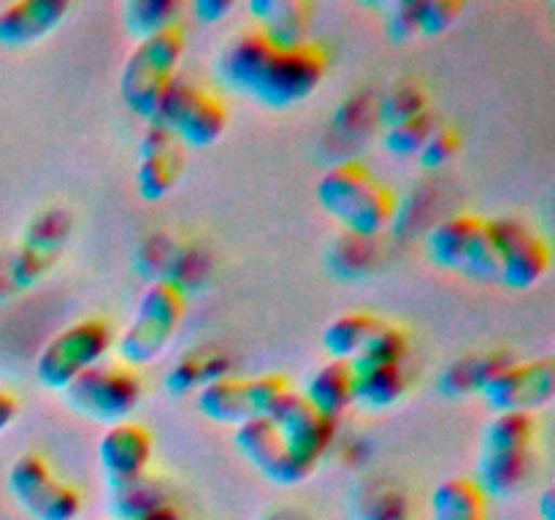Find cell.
<instances>
[{
    "instance_id": "obj_1",
    "label": "cell",
    "mask_w": 555,
    "mask_h": 520,
    "mask_svg": "<svg viewBox=\"0 0 555 520\" xmlns=\"http://www.w3.org/2000/svg\"><path fill=\"white\" fill-rule=\"evenodd\" d=\"M217 79L222 87L258 101L266 108H291L304 103L325 79L328 54L304 41L298 47H274L258 30L233 36L217 54Z\"/></svg>"
},
{
    "instance_id": "obj_2",
    "label": "cell",
    "mask_w": 555,
    "mask_h": 520,
    "mask_svg": "<svg viewBox=\"0 0 555 520\" xmlns=\"http://www.w3.org/2000/svg\"><path fill=\"white\" fill-rule=\"evenodd\" d=\"M318 204L334 222L358 238H374L396 220V193L363 162L345 160L318 179Z\"/></svg>"
},
{
    "instance_id": "obj_3",
    "label": "cell",
    "mask_w": 555,
    "mask_h": 520,
    "mask_svg": "<svg viewBox=\"0 0 555 520\" xmlns=\"http://www.w3.org/2000/svg\"><path fill=\"white\" fill-rule=\"evenodd\" d=\"M537 420L534 415H493L482 428L475 485L486 498L518 493L531 469Z\"/></svg>"
},
{
    "instance_id": "obj_4",
    "label": "cell",
    "mask_w": 555,
    "mask_h": 520,
    "mask_svg": "<svg viewBox=\"0 0 555 520\" xmlns=\"http://www.w3.org/2000/svg\"><path fill=\"white\" fill-rule=\"evenodd\" d=\"M184 320V296L173 282H152L139 296L133 317L114 341L117 358L128 368H146L160 361Z\"/></svg>"
},
{
    "instance_id": "obj_5",
    "label": "cell",
    "mask_w": 555,
    "mask_h": 520,
    "mask_svg": "<svg viewBox=\"0 0 555 520\" xmlns=\"http://www.w3.org/2000/svg\"><path fill=\"white\" fill-rule=\"evenodd\" d=\"M184 52L182 27H171L157 36L135 41L119 70V98L133 117L150 122L163 92L177 79Z\"/></svg>"
},
{
    "instance_id": "obj_6",
    "label": "cell",
    "mask_w": 555,
    "mask_h": 520,
    "mask_svg": "<svg viewBox=\"0 0 555 520\" xmlns=\"http://www.w3.org/2000/svg\"><path fill=\"white\" fill-rule=\"evenodd\" d=\"M146 125L168 130L184 150H206L225 133L228 112L220 98H215L195 81L177 76L163 92L160 103Z\"/></svg>"
},
{
    "instance_id": "obj_7",
    "label": "cell",
    "mask_w": 555,
    "mask_h": 520,
    "mask_svg": "<svg viewBox=\"0 0 555 520\" xmlns=\"http://www.w3.org/2000/svg\"><path fill=\"white\" fill-rule=\"evenodd\" d=\"M428 258L439 269L472 282H491L499 276L491 220L477 214H455L437 222L426 238Z\"/></svg>"
},
{
    "instance_id": "obj_8",
    "label": "cell",
    "mask_w": 555,
    "mask_h": 520,
    "mask_svg": "<svg viewBox=\"0 0 555 520\" xmlns=\"http://www.w3.org/2000/svg\"><path fill=\"white\" fill-rule=\"evenodd\" d=\"M112 330L103 320H79V323H70L63 330H57L41 347L33 372H36V379L43 388L63 393L76 377L98 366L106 358V352L112 350Z\"/></svg>"
},
{
    "instance_id": "obj_9",
    "label": "cell",
    "mask_w": 555,
    "mask_h": 520,
    "mask_svg": "<svg viewBox=\"0 0 555 520\" xmlns=\"http://www.w3.org/2000/svg\"><path fill=\"white\" fill-rule=\"evenodd\" d=\"M65 401L76 415L87 420L103 422V426H117L125 422L135 412L144 395L139 374L128 366H92L81 377H76L63 390Z\"/></svg>"
},
{
    "instance_id": "obj_10",
    "label": "cell",
    "mask_w": 555,
    "mask_h": 520,
    "mask_svg": "<svg viewBox=\"0 0 555 520\" xmlns=\"http://www.w3.org/2000/svg\"><path fill=\"white\" fill-rule=\"evenodd\" d=\"M5 485L33 520H76L81 512V493L60 480L38 453L20 455L11 464Z\"/></svg>"
},
{
    "instance_id": "obj_11",
    "label": "cell",
    "mask_w": 555,
    "mask_h": 520,
    "mask_svg": "<svg viewBox=\"0 0 555 520\" xmlns=\"http://www.w3.org/2000/svg\"><path fill=\"white\" fill-rule=\"evenodd\" d=\"M287 382L274 374H260V377H222L209 382L195 393L198 412L211 422L220 426H242V422L258 420L269 415L276 395L285 393Z\"/></svg>"
},
{
    "instance_id": "obj_12",
    "label": "cell",
    "mask_w": 555,
    "mask_h": 520,
    "mask_svg": "<svg viewBox=\"0 0 555 520\" xmlns=\"http://www.w3.org/2000/svg\"><path fill=\"white\" fill-rule=\"evenodd\" d=\"M482 401L493 415H534L555 399V361H509L482 388Z\"/></svg>"
},
{
    "instance_id": "obj_13",
    "label": "cell",
    "mask_w": 555,
    "mask_h": 520,
    "mask_svg": "<svg viewBox=\"0 0 555 520\" xmlns=\"http://www.w3.org/2000/svg\"><path fill=\"white\" fill-rule=\"evenodd\" d=\"M266 420L276 428L291 458L307 474L318 469L320 458L328 453L331 442H334L336 422L314 412L309 401L301 395V390L287 388L285 393L276 395Z\"/></svg>"
},
{
    "instance_id": "obj_14",
    "label": "cell",
    "mask_w": 555,
    "mask_h": 520,
    "mask_svg": "<svg viewBox=\"0 0 555 520\" xmlns=\"http://www.w3.org/2000/svg\"><path fill=\"white\" fill-rule=\"evenodd\" d=\"M491 238L496 249L499 282L513 290H531L551 271V247L545 238L515 217L491 220Z\"/></svg>"
},
{
    "instance_id": "obj_15",
    "label": "cell",
    "mask_w": 555,
    "mask_h": 520,
    "mask_svg": "<svg viewBox=\"0 0 555 520\" xmlns=\"http://www.w3.org/2000/svg\"><path fill=\"white\" fill-rule=\"evenodd\" d=\"M233 444L242 453V458L247 460L253 469L260 471V477H266L269 482L282 487L301 485L307 480V471L291 458L285 442L280 439L276 428L271 426L266 417L258 420L242 422V426L233 428Z\"/></svg>"
},
{
    "instance_id": "obj_16",
    "label": "cell",
    "mask_w": 555,
    "mask_h": 520,
    "mask_svg": "<svg viewBox=\"0 0 555 520\" xmlns=\"http://www.w3.org/2000/svg\"><path fill=\"white\" fill-rule=\"evenodd\" d=\"M152 433L139 422H117L103 431L98 442V464L108 487H122L128 482L141 480L152 464Z\"/></svg>"
},
{
    "instance_id": "obj_17",
    "label": "cell",
    "mask_w": 555,
    "mask_h": 520,
    "mask_svg": "<svg viewBox=\"0 0 555 520\" xmlns=\"http://www.w3.org/2000/svg\"><path fill=\"white\" fill-rule=\"evenodd\" d=\"M184 166V146L168 130L146 125L139 141V160H135V190L141 200L157 204L166 198L179 182Z\"/></svg>"
},
{
    "instance_id": "obj_18",
    "label": "cell",
    "mask_w": 555,
    "mask_h": 520,
    "mask_svg": "<svg viewBox=\"0 0 555 520\" xmlns=\"http://www.w3.org/2000/svg\"><path fill=\"white\" fill-rule=\"evenodd\" d=\"M65 0H16L0 9V49H30L68 16Z\"/></svg>"
},
{
    "instance_id": "obj_19",
    "label": "cell",
    "mask_w": 555,
    "mask_h": 520,
    "mask_svg": "<svg viewBox=\"0 0 555 520\" xmlns=\"http://www.w3.org/2000/svg\"><path fill=\"white\" fill-rule=\"evenodd\" d=\"M65 236H68V220H65L63 211H49V214L36 217L27 227L20 249H16L14 265H11V276H14L16 285L27 287L41 280L49 265L57 260Z\"/></svg>"
},
{
    "instance_id": "obj_20",
    "label": "cell",
    "mask_w": 555,
    "mask_h": 520,
    "mask_svg": "<svg viewBox=\"0 0 555 520\" xmlns=\"http://www.w3.org/2000/svg\"><path fill=\"white\" fill-rule=\"evenodd\" d=\"M249 16L258 22L255 30L274 47H298L309 41L314 9L304 0H249Z\"/></svg>"
},
{
    "instance_id": "obj_21",
    "label": "cell",
    "mask_w": 555,
    "mask_h": 520,
    "mask_svg": "<svg viewBox=\"0 0 555 520\" xmlns=\"http://www.w3.org/2000/svg\"><path fill=\"white\" fill-rule=\"evenodd\" d=\"M314 412H320L328 420H339L352 406V372L350 363L328 361L309 374L307 385L301 390Z\"/></svg>"
},
{
    "instance_id": "obj_22",
    "label": "cell",
    "mask_w": 555,
    "mask_h": 520,
    "mask_svg": "<svg viewBox=\"0 0 555 520\" xmlns=\"http://www.w3.org/2000/svg\"><path fill=\"white\" fill-rule=\"evenodd\" d=\"M404 366H372L352 372V404L366 412L390 410L404 399Z\"/></svg>"
},
{
    "instance_id": "obj_23",
    "label": "cell",
    "mask_w": 555,
    "mask_h": 520,
    "mask_svg": "<svg viewBox=\"0 0 555 520\" xmlns=\"http://www.w3.org/2000/svg\"><path fill=\"white\" fill-rule=\"evenodd\" d=\"M513 358L507 352H475V355H464L455 363H450L439 377V390L453 399H464V395L482 393L488 379L504 368Z\"/></svg>"
},
{
    "instance_id": "obj_24",
    "label": "cell",
    "mask_w": 555,
    "mask_h": 520,
    "mask_svg": "<svg viewBox=\"0 0 555 520\" xmlns=\"http://www.w3.org/2000/svg\"><path fill=\"white\" fill-rule=\"evenodd\" d=\"M431 520H488V498L469 477H448L431 491Z\"/></svg>"
},
{
    "instance_id": "obj_25",
    "label": "cell",
    "mask_w": 555,
    "mask_h": 520,
    "mask_svg": "<svg viewBox=\"0 0 555 520\" xmlns=\"http://www.w3.org/2000/svg\"><path fill=\"white\" fill-rule=\"evenodd\" d=\"M383 323L385 320L374 317L369 312H347L331 320L323 328V350L328 361L350 363L352 358L361 355V350Z\"/></svg>"
},
{
    "instance_id": "obj_26",
    "label": "cell",
    "mask_w": 555,
    "mask_h": 520,
    "mask_svg": "<svg viewBox=\"0 0 555 520\" xmlns=\"http://www.w3.org/2000/svg\"><path fill=\"white\" fill-rule=\"evenodd\" d=\"M182 5L177 0H130L122 5V25L135 41L179 27Z\"/></svg>"
},
{
    "instance_id": "obj_27",
    "label": "cell",
    "mask_w": 555,
    "mask_h": 520,
    "mask_svg": "<svg viewBox=\"0 0 555 520\" xmlns=\"http://www.w3.org/2000/svg\"><path fill=\"white\" fill-rule=\"evenodd\" d=\"M166 504H168L166 487H163L157 480H152L150 474H144L141 480L128 482V485L114 487L112 491L114 520L144 518V515L155 512V509L166 507Z\"/></svg>"
},
{
    "instance_id": "obj_28",
    "label": "cell",
    "mask_w": 555,
    "mask_h": 520,
    "mask_svg": "<svg viewBox=\"0 0 555 520\" xmlns=\"http://www.w3.org/2000/svg\"><path fill=\"white\" fill-rule=\"evenodd\" d=\"M228 377V361L217 355H190L184 361H179L177 366L168 372L166 388L171 395H184V393H198L201 388H206L215 379Z\"/></svg>"
},
{
    "instance_id": "obj_29",
    "label": "cell",
    "mask_w": 555,
    "mask_h": 520,
    "mask_svg": "<svg viewBox=\"0 0 555 520\" xmlns=\"http://www.w3.org/2000/svg\"><path fill=\"white\" fill-rule=\"evenodd\" d=\"M406 352H410V341H406L404 330L390 323H383L377 334L369 339V344L363 347L361 355L352 358L350 368L358 372V368L372 366H404Z\"/></svg>"
},
{
    "instance_id": "obj_30",
    "label": "cell",
    "mask_w": 555,
    "mask_h": 520,
    "mask_svg": "<svg viewBox=\"0 0 555 520\" xmlns=\"http://www.w3.org/2000/svg\"><path fill=\"white\" fill-rule=\"evenodd\" d=\"M423 114H428L426 92L417 84H412V81H404V84L390 87L383 95L377 108V122L383 125V130H388L393 128V125L423 117Z\"/></svg>"
},
{
    "instance_id": "obj_31",
    "label": "cell",
    "mask_w": 555,
    "mask_h": 520,
    "mask_svg": "<svg viewBox=\"0 0 555 520\" xmlns=\"http://www.w3.org/2000/svg\"><path fill=\"white\" fill-rule=\"evenodd\" d=\"M461 14H464V3H455V0H415L410 3L412 36H442L459 22Z\"/></svg>"
},
{
    "instance_id": "obj_32",
    "label": "cell",
    "mask_w": 555,
    "mask_h": 520,
    "mask_svg": "<svg viewBox=\"0 0 555 520\" xmlns=\"http://www.w3.org/2000/svg\"><path fill=\"white\" fill-rule=\"evenodd\" d=\"M437 117L431 112L423 114V117L410 119V122L393 125V128L383 130V150L388 152L390 157H417V152L423 150V144L428 141V135L437 130Z\"/></svg>"
},
{
    "instance_id": "obj_33",
    "label": "cell",
    "mask_w": 555,
    "mask_h": 520,
    "mask_svg": "<svg viewBox=\"0 0 555 520\" xmlns=\"http://www.w3.org/2000/svg\"><path fill=\"white\" fill-rule=\"evenodd\" d=\"M459 152V135L450 128H437L428 141L423 144V150L417 152V162L428 171H437V168H444Z\"/></svg>"
},
{
    "instance_id": "obj_34",
    "label": "cell",
    "mask_w": 555,
    "mask_h": 520,
    "mask_svg": "<svg viewBox=\"0 0 555 520\" xmlns=\"http://www.w3.org/2000/svg\"><path fill=\"white\" fill-rule=\"evenodd\" d=\"M361 520H406V504L399 493H379L369 502Z\"/></svg>"
},
{
    "instance_id": "obj_35",
    "label": "cell",
    "mask_w": 555,
    "mask_h": 520,
    "mask_svg": "<svg viewBox=\"0 0 555 520\" xmlns=\"http://www.w3.org/2000/svg\"><path fill=\"white\" fill-rule=\"evenodd\" d=\"M233 11V0H195L190 5V14L195 16L204 25H217L220 20H225Z\"/></svg>"
},
{
    "instance_id": "obj_36",
    "label": "cell",
    "mask_w": 555,
    "mask_h": 520,
    "mask_svg": "<svg viewBox=\"0 0 555 520\" xmlns=\"http://www.w3.org/2000/svg\"><path fill=\"white\" fill-rule=\"evenodd\" d=\"M16 412H20V404H16L14 395L0 390V433H3L5 428L16 420Z\"/></svg>"
},
{
    "instance_id": "obj_37",
    "label": "cell",
    "mask_w": 555,
    "mask_h": 520,
    "mask_svg": "<svg viewBox=\"0 0 555 520\" xmlns=\"http://www.w3.org/2000/svg\"><path fill=\"white\" fill-rule=\"evenodd\" d=\"M537 512H540L542 520H555V491L547 487V491L540 493V502H537Z\"/></svg>"
},
{
    "instance_id": "obj_38",
    "label": "cell",
    "mask_w": 555,
    "mask_h": 520,
    "mask_svg": "<svg viewBox=\"0 0 555 520\" xmlns=\"http://www.w3.org/2000/svg\"><path fill=\"white\" fill-rule=\"evenodd\" d=\"M135 520H182V512H179L173 504H166V507L155 509V512L144 515V518H135Z\"/></svg>"
},
{
    "instance_id": "obj_39",
    "label": "cell",
    "mask_w": 555,
    "mask_h": 520,
    "mask_svg": "<svg viewBox=\"0 0 555 520\" xmlns=\"http://www.w3.org/2000/svg\"><path fill=\"white\" fill-rule=\"evenodd\" d=\"M263 520H296V518H293V515H287V512H274V515H269V518H263Z\"/></svg>"
}]
</instances>
